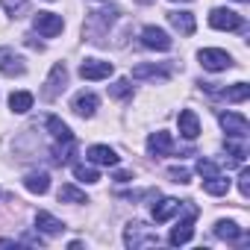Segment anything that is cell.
Instances as JSON below:
<instances>
[{"label":"cell","mask_w":250,"mask_h":250,"mask_svg":"<svg viewBox=\"0 0 250 250\" xmlns=\"http://www.w3.org/2000/svg\"><path fill=\"white\" fill-rule=\"evenodd\" d=\"M115 9H103V12H91L88 15V24H85V36L94 42V44H100L103 42V36H106V30L112 27V21H115Z\"/></svg>","instance_id":"2"},{"label":"cell","mask_w":250,"mask_h":250,"mask_svg":"<svg viewBox=\"0 0 250 250\" xmlns=\"http://www.w3.org/2000/svg\"><path fill=\"white\" fill-rule=\"evenodd\" d=\"M171 71L162 65H136L133 68V80H168Z\"/></svg>","instance_id":"17"},{"label":"cell","mask_w":250,"mask_h":250,"mask_svg":"<svg viewBox=\"0 0 250 250\" xmlns=\"http://www.w3.org/2000/svg\"><path fill=\"white\" fill-rule=\"evenodd\" d=\"M47 130H50V136L56 139V142H74V133H71V127L65 121H59L56 115H50L47 118Z\"/></svg>","instance_id":"20"},{"label":"cell","mask_w":250,"mask_h":250,"mask_svg":"<svg viewBox=\"0 0 250 250\" xmlns=\"http://www.w3.org/2000/svg\"><path fill=\"white\" fill-rule=\"evenodd\" d=\"M59 203H88V197L77 186H62L59 188Z\"/></svg>","instance_id":"26"},{"label":"cell","mask_w":250,"mask_h":250,"mask_svg":"<svg viewBox=\"0 0 250 250\" xmlns=\"http://www.w3.org/2000/svg\"><path fill=\"white\" fill-rule=\"evenodd\" d=\"M218 121H221V127H224V133H227L229 139H247L250 124H247L244 115H238V112H221Z\"/></svg>","instance_id":"6"},{"label":"cell","mask_w":250,"mask_h":250,"mask_svg":"<svg viewBox=\"0 0 250 250\" xmlns=\"http://www.w3.org/2000/svg\"><path fill=\"white\" fill-rule=\"evenodd\" d=\"M180 200H174V197H165V200H159V203H153V221L156 224H165L171 215H177L180 212Z\"/></svg>","instance_id":"16"},{"label":"cell","mask_w":250,"mask_h":250,"mask_svg":"<svg viewBox=\"0 0 250 250\" xmlns=\"http://www.w3.org/2000/svg\"><path fill=\"white\" fill-rule=\"evenodd\" d=\"M203 191H206V194L221 197V194H227V191H229V180H227V177H221V174L206 177V180H203Z\"/></svg>","instance_id":"22"},{"label":"cell","mask_w":250,"mask_h":250,"mask_svg":"<svg viewBox=\"0 0 250 250\" xmlns=\"http://www.w3.org/2000/svg\"><path fill=\"white\" fill-rule=\"evenodd\" d=\"M88 159L94 162V165H118V153L112 150V147H106V145H94V147H88Z\"/></svg>","instance_id":"18"},{"label":"cell","mask_w":250,"mask_h":250,"mask_svg":"<svg viewBox=\"0 0 250 250\" xmlns=\"http://www.w3.org/2000/svg\"><path fill=\"white\" fill-rule=\"evenodd\" d=\"M197 174H200V177H215V174H218V165L209 162V159H200V162H197Z\"/></svg>","instance_id":"30"},{"label":"cell","mask_w":250,"mask_h":250,"mask_svg":"<svg viewBox=\"0 0 250 250\" xmlns=\"http://www.w3.org/2000/svg\"><path fill=\"white\" fill-rule=\"evenodd\" d=\"M180 136L188 139V142H194L200 136V121H197V115L191 109H183L180 112Z\"/></svg>","instance_id":"13"},{"label":"cell","mask_w":250,"mask_h":250,"mask_svg":"<svg viewBox=\"0 0 250 250\" xmlns=\"http://www.w3.org/2000/svg\"><path fill=\"white\" fill-rule=\"evenodd\" d=\"M238 3H247V0H238Z\"/></svg>","instance_id":"33"},{"label":"cell","mask_w":250,"mask_h":250,"mask_svg":"<svg viewBox=\"0 0 250 250\" xmlns=\"http://www.w3.org/2000/svg\"><path fill=\"white\" fill-rule=\"evenodd\" d=\"M147 153H150V156H171V153H174V139H171V133H165V130L153 133V136L147 139Z\"/></svg>","instance_id":"11"},{"label":"cell","mask_w":250,"mask_h":250,"mask_svg":"<svg viewBox=\"0 0 250 250\" xmlns=\"http://www.w3.org/2000/svg\"><path fill=\"white\" fill-rule=\"evenodd\" d=\"M142 44L145 47H150V50H171V36L165 33V30H159V27H145L142 30Z\"/></svg>","instance_id":"10"},{"label":"cell","mask_w":250,"mask_h":250,"mask_svg":"<svg viewBox=\"0 0 250 250\" xmlns=\"http://www.w3.org/2000/svg\"><path fill=\"white\" fill-rule=\"evenodd\" d=\"M188 212H186V218L183 221H177V227L171 229V235H168V241L174 244V247H180V244H186L191 235H194V218H197V206H186Z\"/></svg>","instance_id":"5"},{"label":"cell","mask_w":250,"mask_h":250,"mask_svg":"<svg viewBox=\"0 0 250 250\" xmlns=\"http://www.w3.org/2000/svg\"><path fill=\"white\" fill-rule=\"evenodd\" d=\"M24 186H27V191H33V194H47V188H50V177L47 174H27V180H24Z\"/></svg>","instance_id":"21"},{"label":"cell","mask_w":250,"mask_h":250,"mask_svg":"<svg viewBox=\"0 0 250 250\" xmlns=\"http://www.w3.org/2000/svg\"><path fill=\"white\" fill-rule=\"evenodd\" d=\"M24 71H27V65L21 56H15L12 50H0V74L3 77H21Z\"/></svg>","instance_id":"12"},{"label":"cell","mask_w":250,"mask_h":250,"mask_svg":"<svg viewBox=\"0 0 250 250\" xmlns=\"http://www.w3.org/2000/svg\"><path fill=\"white\" fill-rule=\"evenodd\" d=\"M74 177H77L80 183H97V180H100V174H97L91 165H74Z\"/></svg>","instance_id":"28"},{"label":"cell","mask_w":250,"mask_h":250,"mask_svg":"<svg viewBox=\"0 0 250 250\" xmlns=\"http://www.w3.org/2000/svg\"><path fill=\"white\" fill-rule=\"evenodd\" d=\"M0 3H3V9H6L12 18H21V15L30 12V0H0Z\"/></svg>","instance_id":"27"},{"label":"cell","mask_w":250,"mask_h":250,"mask_svg":"<svg viewBox=\"0 0 250 250\" xmlns=\"http://www.w3.org/2000/svg\"><path fill=\"white\" fill-rule=\"evenodd\" d=\"M65 83H68V68H65V62H56L53 68H50V77H47V83H44V100H56L62 91H65Z\"/></svg>","instance_id":"4"},{"label":"cell","mask_w":250,"mask_h":250,"mask_svg":"<svg viewBox=\"0 0 250 250\" xmlns=\"http://www.w3.org/2000/svg\"><path fill=\"white\" fill-rule=\"evenodd\" d=\"M224 100H229V103H241V100H247L250 97V85L247 83H235L232 88H224V91H218Z\"/></svg>","instance_id":"25"},{"label":"cell","mask_w":250,"mask_h":250,"mask_svg":"<svg viewBox=\"0 0 250 250\" xmlns=\"http://www.w3.org/2000/svg\"><path fill=\"white\" fill-rule=\"evenodd\" d=\"M168 21L174 30H180V36H194V15L191 12H168Z\"/></svg>","instance_id":"14"},{"label":"cell","mask_w":250,"mask_h":250,"mask_svg":"<svg viewBox=\"0 0 250 250\" xmlns=\"http://www.w3.org/2000/svg\"><path fill=\"white\" fill-rule=\"evenodd\" d=\"M74 112L83 115V118H91V115L97 112V94H91V91H80V94L74 97Z\"/></svg>","instance_id":"15"},{"label":"cell","mask_w":250,"mask_h":250,"mask_svg":"<svg viewBox=\"0 0 250 250\" xmlns=\"http://www.w3.org/2000/svg\"><path fill=\"white\" fill-rule=\"evenodd\" d=\"M124 244L133 247V250H139V247H153V244H159V235H156L153 229H147L142 221H133V224H127V229H124Z\"/></svg>","instance_id":"1"},{"label":"cell","mask_w":250,"mask_h":250,"mask_svg":"<svg viewBox=\"0 0 250 250\" xmlns=\"http://www.w3.org/2000/svg\"><path fill=\"white\" fill-rule=\"evenodd\" d=\"M168 177H171L174 183H183V186H186V183H191V174H188L186 168H171V171H168Z\"/></svg>","instance_id":"31"},{"label":"cell","mask_w":250,"mask_h":250,"mask_svg":"<svg viewBox=\"0 0 250 250\" xmlns=\"http://www.w3.org/2000/svg\"><path fill=\"white\" fill-rule=\"evenodd\" d=\"M33 27H36L44 39H53V36L62 33L65 21H62V15H56V12H39V15L33 18Z\"/></svg>","instance_id":"7"},{"label":"cell","mask_w":250,"mask_h":250,"mask_svg":"<svg viewBox=\"0 0 250 250\" xmlns=\"http://www.w3.org/2000/svg\"><path fill=\"white\" fill-rule=\"evenodd\" d=\"M36 227H39L42 232H47V235H56V232L65 229V224H62L59 218H53L50 212H36Z\"/></svg>","instance_id":"19"},{"label":"cell","mask_w":250,"mask_h":250,"mask_svg":"<svg viewBox=\"0 0 250 250\" xmlns=\"http://www.w3.org/2000/svg\"><path fill=\"white\" fill-rule=\"evenodd\" d=\"M197 59H200V65H203L206 71H212V74L232 68L229 53H227V50H218V47H206V50H200V53H197Z\"/></svg>","instance_id":"3"},{"label":"cell","mask_w":250,"mask_h":250,"mask_svg":"<svg viewBox=\"0 0 250 250\" xmlns=\"http://www.w3.org/2000/svg\"><path fill=\"white\" fill-rule=\"evenodd\" d=\"M109 91H112V97H130L133 94V85H130V80H118Z\"/></svg>","instance_id":"29"},{"label":"cell","mask_w":250,"mask_h":250,"mask_svg":"<svg viewBox=\"0 0 250 250\" xmlns=\"http://www.w3.org/2000/svg\"><path fill=\"white\" fill-rule=\"evenodd\" d=\"M9 106H12V112L24 115V112L33 109V94H30V91H12V94H9Z\"/></svg>","instance_id":"23"},{"label":"cell","mask_w":250,"mask_h":250,"mask_svg":"<svg viewBox=\"0 0 250 250\" xmlns=\"http://www.w3.org/2000/svg\"><path fill=\"white\" fill-rule=\"evenodd\" d=\"M215 235L224 238V241H238L241 227H238L235 221H218V224H215Z\"/></svg>","instance_id":"24"},{"label":"cell","mask_w":250,"mask_h":250,"mask_svg":"<svg viewBox=\"0 0 250 250\" xmlns=\"http://www.w3.org/2000/svg\"><path fill=\"white\" fill-rule=\"evenodd\" d=\"M112 71H115V65L112 62H103V59H85L83 65H80V77L83 80H106V77H112Z\"/></svg>","instance_id":"9"},{"label":"cell","mask_w":250,"mask_h":250,"mask_svg":"<svg viewBox=\"0 0 250 250\" xmlns=\"http://www.w3.org/2000/svg\"><path fill=\"white\" fill-rule=\"evenodd\" d=\"M238 191H241V197L250 194V171L247 168H241V174H238Z\"/></svg>","instance_id":"32"},{"label":"cell","mask_w":250,"mask_h":250,"mask_svg":"<svg viewBox=\"0 0 250 250\" xmlns=\"http://www.w3.org/2000/svg\"><path fill=\"white\" fill-rule=\"evenodd\" d=\"M209 24H212L215 30H227V33H232V30H241V27H244L241 15H238V12H232V9H212Z\"/></svg>","instance_id":"8"}]
</instances>
